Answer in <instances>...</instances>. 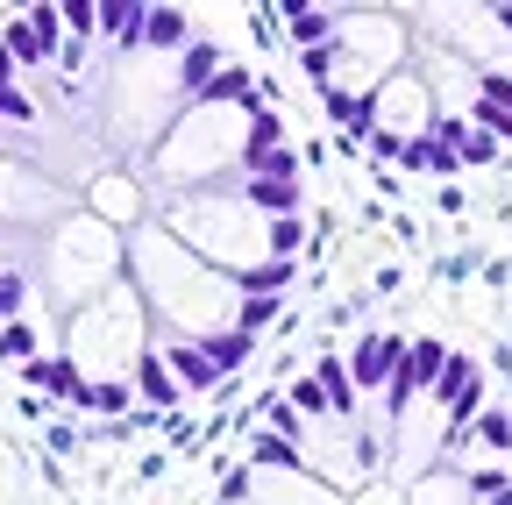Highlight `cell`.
Returning a JSON list of instances; mask_svg holds the SVG:
<instances>
[{
    "instance_id": "obj_34",
    "label": "cell",
    "mask_w": 512,
    "mask_h": 505,
    "mask_svg": "<svg viewBox=\"0 0 512 505\" xmlns=\"http://www.w3.org/2000/svg\"><path fill=\"white\" fill-rule=\"evenodd\" d=\"M477 100L498 107V114H512V72H477Z\"/></svg>"
},
{
    "instance_id": "obj_31",
    "label": "cell",
    "mask_w": 512,
    "mask_h": 505,
    "mask_svg": "<svg viewBox=\"0 0 512 505\" xmlns=\"http://www.w3.org/2000/svg\"><path fill=\"white\" fill-rule=\"evenodd\" d=\"M207 356H214V370H221V377H235L242 363H256V342L228 328V335H214V342H207Z\"/></svg>"
},
{
    "instance_id": "obj_28",
    "label": "cell",
    "mask_w": 512,
    "mask_h": 505,
    "mask_svg": "<svg viewBox=\"0 0 512 505\" xmlns=\"http://www.w3.org/2000/svg\"><path fill=\"white\" fill-rule=\"evenodd\" d=\"M264 150H285V114L278 107H249V157Z\"/></svg>"
},
{
    "instance_id": "obj_16",
    "label": "cell",
    "mask_w": 512,
    "mask_h": 505,
    "mask_svg": "<svg viewBox=\"0 0 512 505\" xmlns=\"http://www.w3.org/2000/svg\"><path fill=\"white\" fill-rule=\"evenodd\" d=\"M29 385H36V392H50V399H64V406H79L86 377H79V363L64 356V349H50V356H36V363H29Z\"/></svg>"
},
{
    "instance_id": "obj_15",
    "label": "cell",
    "mask_w": 512,
    "mask_h": 505,
    "mask_svg": "<svg viewBox=\"0 0 512 505\" xmlns=\"http://www.w3.org/2000/svg\"><path fill=\"white\" fill-rule=\"evenodd\" d=\"M157 356L171 363V377H178V392H185V399H192V392H221V370H214L207 342H164Z\"/></svg>"
},
{
    "instance_id": "obj_25",
    "label": "cell",
    "mask_w": 512,
    "mask_h": 505,
    "mask_svg": "<svg viewBox=\"0 0 512 505\" xmlns=\"http://www.w3.org/2000/svg\"><path fill=\"white\" fill-rule=\"evenodd\" d=\"M207 100H214V107H242V114H249V107H256V72H249V65H228V72L207 86Z\"/></svg>"
},
{
    "instance_id": "obj_38",
    "label": "cell",
    "mask_w": 512,
    "mask_h": 505,
    "mask_svg": "<svg viewBox=\"0 0 512 505\" xmlns=\"http://www.w3.org/2000/svg\"><path fill=\"white\" fill-rule=\"evenodd\" d=\"M463 157H470V164H491V157H498V143H491V136H477V129H470V143H463Z\"/></svg>"
},
{
    "instance_id": "obj_9",
    "label": "cell",
    "mask_w": 512,
    "mask_h": 505,
    "mask_svg": "<svg viewBox=\"0 0 512 505\" xmlns=\"http://www.w3.org/2000/svg\"><path fill=\"white\" fill-rule=\"evenodd\" d=\"M349 385H356V399H370V392H392V377H399V363H406V342L399 335H363L349 356Z\"/></svg>"
},
{
    "instance_id": "obj_30",
    "label": "cell",
    "mask_w": 512,
    "mask_h": 505,
    "mask_svg": "<svg viewBox=\"0 0 512 505\" xmlns=\"http://www.w3.org/2000/svg\"><path fill=\"white\" fill-rule=\"evenodd\" d=\"M22 22H29V36L43 43V57L57 65V50H64V8H50V0H43V8H29Z\"/></svg>"
},
{
    "instance_id": "obj_33",
    "label": "cell",
    "mask_w": 512,
    "mask_h": 505,
    "mask_svg": "<svg viewBox=\"0 0 512 505\" xmlns=\"http://www.w3.org/2000/svg\"><path fill=\"white\" fill-rule=\"evenodd\" d=\"M299 150H264V157H242V178H299Z\"/></svg>"
},
{
    "instance_id": "obj_39",
    "label": "cell",
    "mask_w": 512,
    "mask_h": 505,
    "mask_svg": "<svg viewBox=\"0 0 512 505\" xmlns=\"http://www.w3.org/2000/svg\"><path fill=\"white\" fill-rule=\"evenodd\" d=\"M15 86H22V65L8 57V43H0V93H15Z\"/></svg>"
},
{
    "instance_id": "obj_29",
    "label": "cell",
    "mask_w": 512,
    "mask_h": 505,
    "mask_svg": "<svg viewBox=\"0 0 512 505\" xmlns=\"http://www.w3.org/2000/svg\"><path fill=\"white\" fill-rule=\"evenodd\" d=\"M0 356L29 370V363H36V356H50V349H43V335H36L29 321H8V328H0Z\"/></svg>"
},
{
    "instance_id": "obj_12",
    "label": "cell",
    "mask_w": 512,
    "mask_h": 505,
    "mask_svg": "<svg viewBox=\"0 0 512 505\" xmlns=\"http://www.w3.org/2000/svg\"><path fill=\"white\" fill-rule=\"evenodd\" d=\"M228 72V50L214 43V36H192L185 50H178V93H185V107L192 100H207V86Z\"/></svg>"
},
{
    "instance_id": "obj_10",
    "label": "cell",
    "mask_w": 512,
    "mask_h": 505,
    "mask_svg": "<svg viewBox=\"0 0 512 505\" xmlns=\"http://www.w3.org/2000/svg\"><path fill=\"white\" fill-rule=\"evenodd\" d=\"M256 484H249V505H349V498H335L328 484H320L313 470H249Z\"/></svg>"
},
{
    "instance_id": "obj_36",
    "label": "cell",
    "mask_w": 512,
    "mask_h": 505,
    "mask_svg": "<svg viewBox=\"0 0 512 505\" xmlns=\"http://www.w3.org/2000/svg\"><path fill=\"white\" fill-rule=\"evenodd\" d=\"M477 434L491 441V449H512V420L505 413H477Z\"/></svg>"
},
{
    "instance_id": "obj_13",
    "label": "cell",
    "mask_w": 512,
    "mask_h": 505,
    "mask_svg": "<svg viewBox=\"0 0 512 505\" xmlns=\"http://www.w3.org/2000/svg\"><path fill=\"white\" fill-rule=\"evenodd\" d=\"M278 29L299 43V50H328L335 29H342V8H313V0H285L278 8Z\"/></svg>"
},
{
    "instance_id": "obj_21",
    "label": "cell",
    "mask_w": 512,
    "mask_h": 505,
    "mask_svg": "<svg viewBox=\"0 0 512 505\" xmlns=\"http://www.w3.org/2000/svg\"><path fill=\"white\" fill-rule=\"evenodd\" d=\"M406 505H470V484H463V470H427V477H413Z\"/></svg>"
},
{
    "instance_id": "obj_23",
    "label": "cell",
    "mask_w": 512,
    "mask_h": 505,
    "mask_svg": "<svg viewBox=\"0 0 512 505\" xmlns=\"http://www.w3.org/2000/svg\"><path fill=\"white\" fill-rule=\"evenodd\" d=\"M285 321V299H264V292H242V306H235V335H264V328H278Z\"/></svg>"
},
{
    "instance_id": "obj_5",
    "label": "cell",
    "mask_w": 512,
    "mask_h": 505,
    "mask_svg": "<svg viewBox=\"0 0 512 505\" xmlns=\"http://www.w3.org/2000/svg\"><path fill=\"white\" fill-rule=\"evenodd\" d=\"M121 271H128V242H121V228H107V221H93V214H64L50 235H43V292L57 299V306H86V299H100L107 285H121Z\"/></svg>"
},
{
    "instance_id": "obj_19",
    "label": "cell",
    "mask_w": 512,
    "mask_h": 505,
    "mask_svg": "<svg viewBox=\"0 0 512 505\" xmlns=\"http://www.w3.org/2000/svg\"><path fill=\"white\" fill-rule=\"evenodd\" d=\"M470 392H477V363L448 349V363H441V377H434V392H427V406H434V413H456V406H463Z\"/></svg>"
},
{
    "instance_id": "obj_20",
    "label": "cell",
    "mask_w": 512,
    "mask_h": 505,
    "mask_svg": "<svg viewBox=\"0 0 512 505\" xmlns=\"http://www.w3.org/2000/svg\"><path fill=\"white\" fill-rule=\"evenodd\" d=\"M313 377H320V392H328V413H335V420H356V413H363V399H356V385H349V363H342V356H313Z\"/></svg>"
},
{
    "instance_id": "obj_18",
    "label": "cell",
    "mask_w": 512,
    "mask_h": 505,
    "mask_svg": "<svg viewBox=\"0 0 512 505\" xmlns=\"http://www.w3.org/2000/svg\"><path fill=\"white\" fill-rule=\"evenodd\" d=\"M242 200L264 214V221H285V214H299V207H306L299 178H242Z\"/></svg>"
},
{
    "instance_id": "obj_27",
    "label": "cell",
    "mask_w": 512,
    "mask_h": 505,
    "mask_svg": "<svg viewBox=\"0 0 512 505\" xmlns=\"http://www.w3.org/2000/svg\"><path fill=\"white\" fill-rule=\"evenodd\" d=\"M399 164H406V171H456V157L434 143V129H427V136H406V143H399Z\"/></svg>"
},
{
    "instance_id": "obj_3",
    "label": "cell",
    "mask_w": 512,
    "mask_h": 505,
    "mask_svg": "<svg viewBox=\"0 0 512 505\" xmlns=\"http://www.w3.org/2000/svg\"><path fill=\"white\" fill-rule=\"evenodd\" d=\"M164 228L192 249L200 264H214L221 278H249L264 264V214L242 200V178L221 185V193H185V200H164Z\"/></svg>"
},
{
    "instance_id": "obj_40",
    "label": "cell",
    "mask_w": 512,
    "mask_h": 505,
    "mask_svg": "<svg viewBox=\"0 0 512 505\" xmlns=\"http://www.w3.org/2000/svg\"><path fill=\"white\" fill-rule=\"evenodd\" d=\"M491 15H498V29H505V36H512V8H491Z\"/></svg>"
},
{
    "instance_id": "obj_37",
    "label": "cell",
    "mask_w": 512,
    "mask_h": 505,
    "mask_svg": "<svg viewBox=\"0 0 512 505\" xmlns=\"http://www.w3.org/2000/svg\"><path fill=\"white\" fill-rule=\"evenodd\" d=\"M349 505H406V491H392V484H370V491H356Z\"/></svg>"
},
{
    "instance_id": "obj_2",
    "label": "cell",
    "mask_w": 512,
    "mask_h": 505,
    "mask_svg": "<svg viewBox=\"0 0 512 505\" xmlns=\"http://www.w3.org/2000/svg\"><path fill=\"white\" fill-rule=\"evenodd\" d=\"M242 157H249V114L242 107H214V100H192V107H178V121L157 136L150 171L164 185V200H185L192 185H200V193L235 185L228 171H242Z\"/></svg>"
},
{
    "instance_id": "obj_32",
    "label": "cell",
    "mask_w": 512,
    "mask_h": 505,
    "mask_svg": "<svg viewBox=\"0 0 512 505\" xmlns=\"http://www.w3.org/2000/svg\"><path fill=\"white\" fill-rule=\"evenodd\" d=\"M29 278L22 271H8V264H0V328H8V321H29Z\"/></svg>"
},
{
    "instance_id": "obj_24",
    "label": "cell",
    "mask_w": 512,
    "mask_h": 505,
    "mask_svg": "<svg viewBox=\"0 0 512 505\" xmlns=\"http://www.w3.org/2000/svg\"><path fill=\"white\" fill-rule=\"evenodd\" d=\"M285 406H292L306 427H313V420H335V413H328V392H320V377H313V370H299L292 385H285Z\"/></svg>"
},
{
    "instance_id": "obj_26",
    "label": "cell",
    "mask_w": 512,
    "mask_h": 505,
    "mask_svg": "<svg viewBox=\"0 0 512 505\" xmlns=\"http://www.w3.org/2000/svg\"><path fill=\"white\" fill-rule=\"evenodd\" d=\"M299 249H306V221H299V214H285V221H264V257H278V264H299Z\"/></svg>"
},
{
    "instance_id": "obj_35",
    "label": "cell",
    "mask_w": 512,
    "mask_h": 505,
    "mask_svg": "<svg viewBox=\"0 0 512 505\" xmlns=\"http://www.w3.org/2000/svg\"><path fill=\"white\" fill-rule=\"evenodd\" d=\"M221 470H228V477H221V498H228V505H249V484H256L249 463H221Z\"/></svg>"
},
{
    "instance_id": "obj_6",
    "label": "cell",
    "mask_w": 512,
    "mask_h": 505,
    "mask_svg": "<svg viewBox=\"0 0 512 505\" xmlns=\"http://www.w3.org/2000/svg\"><path fill=\"white\" fill-rule=\"evenodd\" d=\"M178 107H185V93H178V57L164 65V57H150V50H128L121 72H114V86H107V129H114L121 143H150V150H157V136L178 121Z\"/></svg>"
},
{
    "instance_id": "obj_7",
    "label": "cell",
    "mask_w": 512,
    "mask_h": 505,
    "mask_svg": "<svg viewBox=\"0 0 512 505\" xmlns=\"http://www.w3.org/2000/svg\"><path fill=\"white\" fill-rule=\"evenodd\" d=\"M335 50L349 57V65H363V72H370V86H384V79L399 72L406 29H399V15H384V8H342Z\"/></svg>"
},
{
    "instance_id": "obj_11",
    "label": "cell",
    "mask_w": 512,
    "mask_h": 505,
    "mask_svg": "<svg viewBox=\"0 0 512 505\" xmlns=\"http://www.w3.org/2000/svg\"><path fill=\"white\" fill-rule=\"evenodd\" d=\"M86 214L107 221V228H128V221H143V185L128 178V171H100L86 185Z\"/></svg>"
},
{
    "instance_id": "obj_14",
    "label": "cell",
    "mask_w": 512,
    "mask_h": 505,
    "mask_svg": "<svg viewBox=\"0 0 512 505\" xmlns=\"http://www.w3.org/2000/svg\"><path fill=\"white\" fill-rule=\"evenodd\" d=\"M128 385H136V399H143V413L150 420H171L178 406H185V392H178V377H171V363L150 349L143 363H136V377H128Z\"/></svg>"
},
{
    "instance_id": "obj_22",
    "label": "cell",
    "mask_w": 512,
    "mask_h": 505,
    "mask_svg": "<svg viewBox=\"0 0 512 505\" xmlns=\"http://www.w3.org/2000/svg\"><path fill=\"white\" fill-rule=\"evenodd\" d=\"M242 463H249V470H306L292 441H278V434H264V427H249V449H242Z\"/></svg>"
},
{
    "instance_id": "obj_17",
    "label": "cell",
    "mask_w": 512,
    "mask_h": 505,
    "mask_svg": "<svg viewBox=\"0 0 512 505\" xmlns=\"http://www.w3.org/2000/svg\"><path fill=\"white\" fill-rule=\"evenodd\" d=\"M185 43H192L185 8H143V43H136V50H150V57H178Z\"/></svg>"
},
{
    "instance_id": "obj_1",
    "label": "cell",
    "mask_w": 512,
    "mask_h": 505,
    "mask_svg": "<svg viewBox=\"0 0 512 505\" xmlns=\"http://www.w3.org/2000/svg\"><path fill=\"white\" fill-rule=\"evenodd\" d=\"M128 285L164 328V342H214L235 328L242 306V285L200 264L164 221H136V235H128Z\"/></svg>"
},
{
    "instance_id": "obj_4",
    "label": "cell",
    "mask_w": 512,
    "mask_h": 505,
    "mask_svg": "<svg viewBox=\"0 0 512 505\" xmlns=\"http://www.w3.org/2000/svg\"><path fill=\"white\" fill-rule=\"evenodd\" d=\"M64 356L79 363L86 385H128L150 356V306L136 299V285H107L100 299H86L64 321Z\"/></svg>"
},
{
    "instance_id": "obj_8",
    "label": "cell",
    "mask_w": 512,
    "mask_h": 505,
    "mask_svg": "<svg viewBox=\"0 0 512 505\" xmlns=\"http://www.w3.org/2000/svg\"><path fill=\"white\" fill-rule=\"evenodd\" d=\"M434 129V93H427V72H392L377 93H370V136H427Z\"/></svg>"
}]
</instances>
